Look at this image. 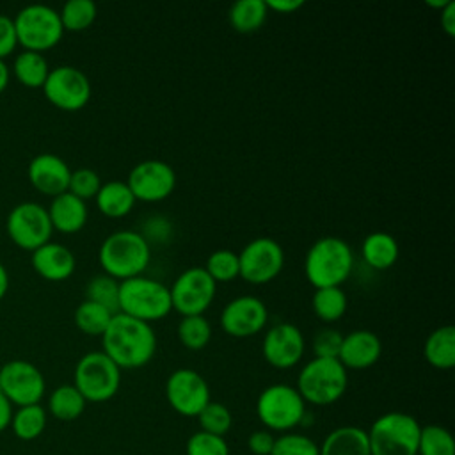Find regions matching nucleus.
Masks as SVG:
<instances>
[{
    "mask_svg": "<svg viewBox=\"0 0 455 455\" xmlns=\"http://www.w3.org/2000/svg\"><path fill=\"white\" fill-rule=\"evenodd\" d=\"M212 325L203 315L181 316L178 323V339L190 350H201L210 343Z\"/></svg>",
    "mask_w": 455,
    "mask_h": 455,
    "instance_id": "obj_34",
    "label": "nucleus"
},
{
    "mask_svg": "<svg viewBox=\"0 0 455 455\" xmlns=\"http://www.w3.org/2000/svg\"><path fill=\"white\" fill-rule=\"evenodd\" d=\"M117 309L146 323L162 320L172 309L169 286L146 275L119 281Z\"/></svg>",
    "mask_w": 455,
    "mask_h": 455,
    "instance_id": "obj_4",
    "label": "nucleus"
},
{
    "mask_svg": "<svg viewBox=\"0 0 455 455\" xmlns=\"http://www.w3.org/2000/svg\"><path fill=\"white\" fill-rule=\"evenodd\" d=\"M11 73L21 85L28 89H41L46 82L50 68L43 53L23 50L20 55H16Z\"/></svg>",
    "mask_w": 455,
    "mask_h": 455,
    "instance_id": "obj_27",
    "label": "nucleus"
},
{
    "mask_svg": "<svg viewBox=\"0 0 455 455\" xmlns=\"http://www.w3.org/2000/svg\"><path fill=\"white\" fill-rule=\"evenodd\" d=\"M85 398L73 384H62L50 393L48 411L55 419L73 421L85 411Z\"/></svg>",
    "mask_w": 455,
    "mask_h": 455,
    "instance_id": "obj_28",
    "label": "nucleus"
},
{
    "mask_svg": "<svg viewBox=\"0 0 455 455\" xmlns=\"http://www.w3.org/2000/svg\"><path fill=\"white\" fill-rule=\"evenodd\" d=\"M199 425L203 432L213 434V435H220L224 437L231 425H233V416L229 412V409L220 403V402H208V405L197 414Z\"/></svg>",
    "mask_w": 455,
    "mask_h": 455,
    "instance_id": "obj_38",
    "label": "nucleus"
},
{
    "mask_svg": "<svg viewBox=\"0 0 455 455\" xmlns=\"http://www.w3.org/2000/svg\"><path fill=\"white\" fill-rule=\"evenodd\" d=\"M169 293L172 309L181 316L203 315L215 299L217 283L203 267H190L174 279Z\"/></svg>",
    "mask_w": 455,
    "mask_h": 455,
    "instance_id": "obj_12",
    "label": "nucleus"
},
{
    "mask_svg": "<svg viewBox=\"0 0 455 455\" xmlns=\"http://www.w3.org/2000/svg\"><path fill=\"white\" fill-rule=\"evenodd\" d=\"M101 352L121 370H135L153 359L156 352V334L149 323L116 313L101 334Z\"/></svg>",
    "mask_w": 455,
    "mask_h": 455,
    "instance_id": "obj_1",
    "label": "nucleus"
},
{
    "mask_svg": "<svg viewBox=\"0 0 455 455\" xmlns=\"http://www.w3.org/2000/svg\"><path fill=\"white\" fill-rule=\"evenodd\" d=\"M354 268V252L339 236H322L306 252L304 274L316 288L341 286Z\"/></svg>",
    "mask_w": 455,
    "mask_h": 455,
    "instance_id": "obj_3",
    "label": "nucleus"
},
{
    "mask_svg": "<svg viewBox=\"0 0 455 455\" xmlns=\"http://www.w3.org/2000/svg\"><path fill=\"white\" fill-rule=\"evenodd\" d=\"M9 427L12 428L18 439L34 441L46 428V411L39 403L18 407V411L12 412V419Z\"/></svg>",
    "mask_w": 455,
    "mask_h": 455,
    "instance_id": "obj_31",
    "label": "nucleus"
},
{
    "mask_svg": "<svg viewBox=\"0 0 455 455\" xmlns=\"http://www.w3.org/2000/svg\"><path fill=\"white\" fill-rule=\"evenodd\" d=\"M219 322L226 334L249 338L263 331L268 322V309L256 295H240L224 306Z\"/></svg>",
    "mask_w": 455,
    "mask_h": 455,
    "instance_id": "obj_17",
    "label": "nucleus"
},
{
    "mask_svg": "<svg viewBox=\"0 0 455 455\" xmlns=\"http://www.w3.org/2000/svg\"><path fill=\"white\" fill-rule=\"evenodd\" d=\"M27 176L37 192L55 197L62 192H68L71 169L59 155L41 153L30 160Z\"/></svg>",
    "mask_w": 455,
    "mask_h": 455,
    "instance_id": "obj_19",
    "label": "nucleus"
},
{
    "mask_svg": "<svg viewBox=\"0 0 455 455\" xmlns=\"http://www.w3.org/2000/svg\"><path fill=\"white\" fill-rule=\"evenodd\" d=\"M284 267V251L270 236L251 240L238 252V275L251 284H267L275 279Z\"/></svg>",
    "mask_w": 455,
    "mask_h": 455,
    "instance_id": "obj_10",
    "label": "nucleus"
},
{
    "mask_svg": "<svg viewBox=\"0 0 455 455\" xmlns=\"http://www.w3.org/2000/svg\"><path fill=\"white\" fill-rule=\"evenodd\" d=\"M12 21L18 36V44H21L28 52L43 53L57 46L64 34L59 12L43 4L23 7Z\"/></svg>",
    "mask_w": 455,
    "mask_h": 455,
    "instance_id": "obj_9",
    "label": "nucleus"
},
{
    "mask_svg": "<svg viewBox=\"0 0 455 455\" xmlns=\"http://www.w3.org/2000/svg\"><path fill=\"white\" fill-rule=\"evenodd\" d=\"M265 4L268 7V11H275L281 14H290L304 5L302 0H267Z\"/></svg>",
    "mask_w": 455,
    "mask_h": 455,
    "instance_id": "obj_46",
    "label": "nucleus"
},
{
    "mask_svg": "<svg viewBox=\"0 0 455 455\" xmlns=\"http://www.w3.org/2000/svg\"><path fill=\"white\" fill-rule=\"evenodd\" d=\"M126 185L135 201L158 203L172 194L176 187V172L167 162L149 158L139 162L130 171Z\"/></svg>",
    "mask_w": 455,
    "mask_h": 455,
    "instance_id": "obj_16",
    "label": "nucleus"
},
{
    "mask_svg": "<svg viewBox=\"0 0 455 455\" xmlns=\"http://www.w3.org/2000/svg\"><path fill=\"white\" fill-rule=\"evenodd\" d=\"M165 398L178 414L197 418L210 402V387L196 370L178 368L167 377Z\"/></svg>",
    "mask_w": 455,
    "mask_h": 455,
    "instance_id": "obj_15",
    "label": "nucleus"
},
{
    "mask_svg": "<svg viewBox=\"0 0 455 455\" xmlns=\"http://www.w3.org/2000/svg\"><path fill=\"white\" fill-rule=\"evenodd\" d=\"M9 290V274H7V268L0 263V300L5 297Z\"/></svg>",
    "mask_w": 455,
    "mask_h": 455,
    "instance_id": "obj_50",
    "label": "nucleus"
},
{
    "mask_svg": "<svg viewBox=\"0 0 455 455\" xmlns=\"http://www.w3.org/2000/svg\"><path fill=\"white\" fill-rule=\"evenodd\" d=\"M5 228L12 243L30 252L48 243L53 233L48 210L30 201L20 203L9 212Z\"/></svg>",
    "mask_w": 455,
    "mask_h": 455,
    "instance_id": "obj_11",
    "label": "nucleus"
},
{
    "mask_svg": "<svg viewBox=\"0 0 455 455\" xmlns=\"http://www.w3.org/2000/svg\"><path fill=\"white\" fill-rule=\"evenodd\" d=\"M94 201L98 210L108 219L126 217L135 204V197L130 187L126 185V181H119V180L101 183Z\"/></svg>",
    "mask_w": 455,
    "mask_h": 455,
    "instance_id": "obj_24",
    "label": "nucleus"
},
{
    "mask_svg": "<svg viewBox=\"0 0 455 455\" xmlns=\"http://www.w3.org/2000/svg\"><path fill=\"white\" fill-rule=\"evenodd\" d=\"M73 386L80 391L85 402H107L119 391L121 368L101 350L87 352L75 366Z\"/></svg>",
    "mask_w": 455,
    "mask_h": 455,
    "instance_id": "obj_7",
    "label": "nucleus"
},
{
    "mask_svg": "<svg viewBox=\"0 0 455 455\" xmlns=\"http://www.w3.org/2000/svg\"><path fill=\"white\" fill-rule=\"evenodd\" d=\"M185 451L187 455H229V446L224 437L199 430L188 437Z\"/></svg>",
    "mask_w": 455,
    "mask_h": 455,
    "instance_id": "obj_40",
    "label": "nucleus"
},
{
    "mask_svg": "<svg viewBox=\"0 0 455 455\" xmlns=\"http://www.w3.org/2000/svg\"><path fill=\"white\" fill-rule=\"evenodd\" d=\"M48 217L52 228L64 235L78 233L87 222V204L69 192H62L55 196L50 203Z\"/></svg>",
    "mask_w": 455,
    "mask_h": 455,
    "instance_id": "obj_22",
    "label": "nucleus"
},
{
    "mask_svg": "<svg viewBox=\"0 0 455 455\" xmlns=\"http://www.w3.org/2000/svg\"><path fill=\"white\" fill-rule=\"evenodd\" d=\"M114 315L116 313H112L105 306L85 299L75 309L73 318H75V325L78 327V331H82L89 336H101L105 332V329L108 327Z\"/></svg>",
    "mask_w": 455,
    "mask_h": 455,
    "instance_id": "obj_32",
    "label": "nucleus"
},
{
    "mask_svg": "<svg viewBox=\"0 0 455 455\" xmlns=\"http://www.w3.org/2000/svg\"><path fill=\"white\" fill-rule=\"evenodd\" d=\"M270 455H318V444L304 434L286 432L275 437Z\"/></svg>",
    "mask_w": 455,
    "mask_h": 455,
    "instance_id": "obj_39",
    "label": "nucleus"
},
{
    "mask_svg": "<svg viewBox=\"0 0 455 455\" xmlns=\"http://www.w3.org/2000/svg\"><path fill=\"white\" fill-rule=\"evenodd\" d=\"M450 0H427L425 4L428 5V7H435V9H443V7H446V4H448Z\"/></svg>",
    "mask_w": 455,
    "mask_h": 455,
    "instance_id": "obj_51",
    "label": "nucleus"
},
{
    "mask_svg": "<svg viewBox=\"0 0 455 455\" xmlns=\"http://www.w3.org/2000/svg\"><path fill=\"white\" fill-rule=\"evenodd\" d=\"M16 46H18V36H16L14 21L12 18L0 14V59L5 60V57H9Z\"/></svg>",
    "mask_w": 455,
    "mask_h": 455,
    "instance_id": "obj_43",
    "label": "nucleus"
},
{
    "mask_svg": "<svg viewBox=\"0 0 455 455\" xmlns=\"http://www.w3.org/2000/svg\"><path fill=\"white\" fill-rule=\"evenodd\" d=\"M382 354V343L371 331L359 329L343 336L338 361L350 370H366L373 366Z\"/></svg>",
    "mask_w": 455,
    "mask_h": 455,
    "instance_id": "obj_20",
    "label": "nucleus"
},
{
    "mask_svg": "<svg viewBox=\"0 0 455 455\" xmlns=\"http://www.w3.org/2000/svg\"><path fill=\"white\" fill-rule=\"evenodd\" d=\"M12 403L4 396V393L0 391V432H4L12 419Z\"/></svg>",
    "mask_w": 455,
    "mask_h": 455,
    "instance_id": "obj_48",
    "label": "nucleus"
},
{
    "mask_svg": "<svg viewBox=\"0 0 455 455\" xmlns=\"http://www.w3.org/2000/svg\"><path fill=\"white\" fill-rule=\"evenodd\" d=\"M268 16L265 0H238L229 9V23L240 34H251L261 28Z\"/></svg>",
    "mask_w": 455,
    "mask_h": 455,
    "instance_id": "obj_29",
    "label": "nucleus"
},
{
    "mask_svg": "<svg viewBox=\"0 0 455 455\" xmlns=\"http://www.w3.org/2000/svg\"><path fill=\"white\" fill-rule=\"evenodd\" d=\"M151 259L148 240L133 229L110 233L100 245L98 261L103 272L116 281L142 275Z\"/></svg>",
    "mask_w": 455,
    "mask_h": 455,
    "instance_id": "obj_2",
    "label": "nucleus"
},
{
    "mask_svg": "<svg viewBox=\"0 0 455 455\" xmlns=\"http://www.w3.org/2000/svg\"><path fill=\"white\" fill-rule=\"evenodd\" d=\"M96 4L92 0H69L62 5L59 18L64 30L82 32L96 20Z\"/></svg>",
    "mask_w": 455,
    "mask_h": 455,
    "instance_id": "obj_33",
    "label": "nucleus"
},
{
    "mask_svg": "<svg viewBox=\"0 0 455 455\" xmlns=\"http://www.w3.org/2000/svg\"><path fill=\"white\" fill-rule=\"evenodd\" d=\"M306 341L300 329L290 322H281L272 325L263 338L261 354L263 359L277 368L288 370L293 368L304 355Z\"/></svg>",
    "mask_w": 455,
    "mask_h": 455,
    "instance_id": "obj_18",
    "label": "nucleus"
},
{
    "mask_svg": "<svg viewBox=\"0 0 455 455\" xmlns=\"http://www.w3.org/2000/svg\"><path fill=\"white\" fill-rule=\"evenodd\" d=\"M215 283H228L238 277V254L229 249L213 251L203 267Z\"/></svg>",
    "mask_w": 455,
    "mask_h": 455,
    "instance_id": "obj_37",
    "label": "nucleus"
},
{
    "mask_svg": "<svg viewBox=\"0 0 455 455\" xmlns=\"http://www.w3.org/2000/svg\"><path fill=\"white\" fill-rule=\"evenodd\" d=\"M348 300L347 293L341 290V286H329V288H316L311 299L313 313L322 322H336L339 320L347 311Z\"/></svg>",
    "mask_w": 455,
    "mask_h": 455,
    "instance_id": "obj_30",
    "label": "nucleus"
},
{
    "mask_svg": "<svg viewBox=\"0 0 455 455\" xmlns=\"http://www.w3.org/2000/svg\"><path fill=\"white\" fill-rule=\"evenodd\" d=\"M347 386V368L338 359L313 357L300 368L295 389L306 403L331 405L345 395Z\"/></svg>",
    "mask_w": 455,
    "mask_h": 455,
    "instance_id": "obj_5",
    "label": "nucleus"
},
{
    "mask_svg": "<svg viewBox=\"0 0 455 455\" xmlns=\"http://www.w3.org/2000/svg\"><path fill=\"white\" fill-rule=\"evenodd\" d=\"M421 425L407 412H386L379 416L368 434L370 455H418Z\"/></svg>",
    "mask_w": 455,
    "mask_h": 455,
    "instance_id": "obj_6",
    "label": "nucleus"
},
{
    "mask_svg": "<svg viewBox=\"0 0 455 455\" xmlns=\"http://www.w3.org/2000/svg\"><path fill=\"white\" fill-rule=\"evenodd\" d=\"M423 355L437 370H450L455 364V329L451 325L437 327L425 341Z\"/></svg>",
    "mask_w": 455,
    "mask_h": 455,
    "instance_id": "obj_26",
    "label": "nucleus"
},
{
    "mask_svg": "<svg viewBox=\"0 0 455 455\" xmlns=\"http://www.w3.org/2000/svg\"><path fill=\"white\" fill-rule=\"evenodd\" d=\"M9 80H11V68L7 66L5 60L0 59V94L7 89Z\"/></svg>",
    "mask_w": 455,
    "mask_h": 455,
    "instance_id": "obj_49",
    "label": "nucleus"
},
{
    "mask_svg": "<svg viewBox=\"0 0 455 455\" xmlns=\"http://www.w3.org/2000/svg\"><path fill=\"white\" fill-rule=\"evenodd\" d=\"M343 334L336 329L325 327L318 331L313 338V352L315 357H327V359H338L339 347H341Z\"/></svg>",
    "mask_w": 455,
    "mask_h": 455,
    "instance_id": "obj_42",
    "label": "nucleus"
},
{
    "mask_svg": "<svg viewBox=\"0 0 455 455\" xmlns=\"http://www.w3.org/2000/svg\"><path fill=\"white\" fill-rule=\"evenodd\" d=\"M256 414L270 432H288L302 425L306 402L293 386L272 384L256 400Z\"/></svg>",
    "mask_w": 455,
    "mask_h": 455,
    "instance_id": "obj_8",
    "label": "nucleus"
},
{
    "mask_svg": "<svg viewBox=\"0 0 455 455\" xmlns=\"http://www.w3.org/2000/svg\"><path fill=\"white\" fill-rule=\"evenodd\" d=\"M100 187H101V180L96 171H92L89 167H80L76 171H71L68 192L76 196L78 199L87 201V199L96 197Z\"/></svg>",
    "mask_w": 455,
    "mask_h": 455,
    "instance_id": "obj_41",
    "label": "nucleus"
},
{
    "mask_svg": "<svg viewBox=\"0 0 455 455\" xmlns=\"http://www.w3.org/2000/svg\"><path fill=\"white\" fill-rule=\"evenodd\" d=\"M41 89L53 107L66 112L80 110L91 100V82L85 73L75 66H57L50 69Z\"/></svg>",
    "mask_w": 455,
    "mask_h": 455,
    "instance_id": "obj_13",
    "label": "nucleus"
},
{
    "mask_svg": "<svg viewBox=\"0 0 455 455\" xmlns=\"http://www.w3.org/2000/svg\"><path fill=\"white\" fill-rule=\"evenodd\" d=\"M32 268L46 281H64L76 267L75 254L62 243L48 242L39 249L32 251Z\"/></svg>",
    "mask_w": 455,
    "mask_h": 455,
    "instance_id": "obj_21",
    "label": "nucleus"
},
{
    "mask_svg": "<svg viewBox=\"0 0 455 455\" xmlns=\"http://www.w3.org/2000/svg\"><path fill=\"white\" fill-rule=\"evenodd\" d=\"M318 455H370L368 434L354 425L338 427L318 446Z\"/></svg>",
    "mask_w": 455,
    "mask_h": 455,
    "instance_id": "obj_23",
    "label": "nucleus"
},
{
    "mask_svg": "<svg viewBox=\"0 0 455 455\" xmlns=\"http://www.w3.org/2000/svg\"><path fill=\"white\" fill-rule=\"evenodd\" d=\"M400 249L395 236L384 231L370 233L361 245V256L364 263L375 270H387L398 259Z\"/></svg>",
    "mask_w": 455,
    "mask_h": 455,
    "instance_id": "obj_25",
    "label": "nucleus"
},
{
    "mask_svg": "<svg viewBox=\"0 0 455 455\" xmlns=\"http://www.w3.org/2000/svg\"><path fill=\"white\" fill-rule=\"evenodd\" d=\"M171 231H172V226H171V222L167 219H164V217H151L149 220H146L144 233H140V235L148 240V243H149V240L165 242L169 238Z\"/></svg>",
    "mask_w": 455,
    "mask_h": 455,
    "instance_id": "obj_44",
    "label": "nucleus"
},
{
    "mask_svg": "<svg viewBox=\"0 0 455 455\" xmlns=\"http://www.w3.org/2000/svg\"><path fill=\"white\" fill-rule=\"evenodd\" d=\"M274 441H275V437L272 435L270 430H256L249 435L247 446H249L251 453H254V455H270V451L274 448Z\"/></svg>",
    "mask_w": 455,
    "mask_h": 455,
    "instance_id": "obj_45",
    "label": "nucleus"
},
{
    "mask_svg": "<svg viewBox=\"0 0 455 455\" xmlns=\"http://www.w3.org/2000/svg\"><path fill=\"white\" fill-rule=\"evenodd\" d=\"M117 295H119V281H116L107 274L94 275L85 286V299L105 306L112 313H119Z\"/></svg>",
    "mask_w": 455,
    "mask_h": 455,
    "instance_id": "obj_36",
    "label": "nucleus"
},
{
    "mask_svg": "<svg viewBox=\"0 0 455 455\" xmlns=\"http://www.w3.org/2000/svg\"><path fill=\"white\" fill-rule=\"evenodd\" d=\"M441 27L448 36H455V2L450 0L446 7L441 9Z\"/></svg>",
    "mask_w": 455,
    "mask_h": 455,
    "instance_id": "obj_47",
    "label": "nucleus"
},
{
    "mask_svg": "<svg viewBox=\"0 0 455 455\" xmlns=\"http://www.w3.org/2000/svg\"><path fill=\"white\" fill-rule=\"evenodd\" d=\"M0 391L12 405H36L44 396L46 382L36 364L14 359L0 366Z\"/></svg>",
    "mask_w": 455,
    "mask_h": 455,
    "instance_id": "obj_14",
    "label": "nucleus"
},
{
    "mask_svg": "<svg viewBox=\"0 0 455 455\" xmlns=\"http://www.w3.org/2000/svg\"><path fill=\"white\" fill-rule=\"evenodd\" d=\"M418 455H455V439L441 425L421 427Z\"/></svg>",
    "mask_w": 455,
    "mask_h": 455,
    "instance_id": "obj_35",
    "label": "nucleus"
}]
</instances>
